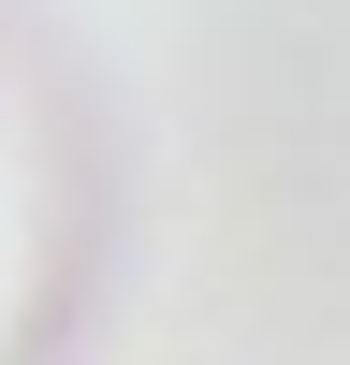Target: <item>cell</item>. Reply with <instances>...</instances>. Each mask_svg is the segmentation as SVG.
Wrapping results in <instances>:
<instances>
[{"mask_svg":"<svg viewBox=\"0 0 350 365\" xmlns=\"http://www.w3.org/2000/svg\"><path fill=\"white\" fill-rule=\"evenodd\" d=\"M58 292H73V146L44 73L0 44V365H44Z\"/></svg>","mask_w":350,"mask_h":365,"instance_id":"cell-1","label":"cell"}]
</instances>
